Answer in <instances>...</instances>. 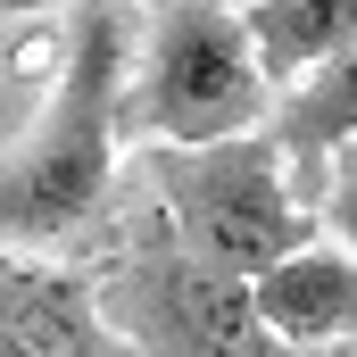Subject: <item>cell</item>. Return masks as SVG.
Wrapping results in <instances>:
<instances>
[{
    "label": "cell",
    "instance_id": "3",
    "mask_svg": "<svg viewBox=\"0 0 357 357\" xmlns=\"http://www.w3.org/2000/svg\"><path fill=\"white\" fill-rule=\"evenodd\" d=\"M274 75L241 0H158L142 33V84L125 91V133L142 142H225L274 125Z\"/></svg>",
    "mask_w": 357,
    "mask_h": 357
},
{
    "label": "cell",
    "instance_id": "9",
    "mask_svg": "<svg viewBox=\"0 0 357 357\" xmlns=\"http://www.w3.org/2000/svg\"><path fill=\"white\" fill-rule=\"evenodd\" d=\"M324 233H341L357 250V142L333 158V191H324Z\"/></svg>",
    "mask_w": 357,
    "mask_h": 357
},
{
    "label": "cell",
    "instance_id": "10",
    "mask_svg": "<svg viewBox=\"0 0 357 357\" xmlns=\"http://www.w3.org/2000/svg\"><path fill=\"white\" fill-rule=\"evenodd\" d=\"M8 17H67V0H0Z\"/></svg>",
    "mask_w": 357,
    "mask_h": 357
},
{
    "label": "cell",
    "instance_id": "4",
    "mask_svg": "<svg viewBox=\"0 0 357 357\" xmlns=\"http://www.w3.org/2000/svg\"><path fill=\"white\" fill-rule=\"evenodd\" d=\"M100 307L133 341V357H307L299 341H282L266 324L258 282L183 250L175 225L133 241L100 274Z\"/></svg>",
    "mask_w": 357,
    "mask_h": 357
},
{
    "label": "cell",
    "instance_id": "6",
    "mask_svg": "<svg viewBox=\"0 0 357 357\" xmlns=\"http://www.w3.org/2000/svg\"><path fill=\"white\" fill-rule=\"evenodd\" d=\"M258 307L282 341L299 349H357V250L341 233L324 241H299L291 258H274L258 274Z\"/></svg>",
    "mask_w": 357,
    "mask_h": 357
},
{
    "label": "cell",
    "instance_id": "7",
    "mask_svg": "<svg viewBox=\"0 0 357 357\" xmlns=\"http://www.w3.org/2000/svg\"><path fill=\"white\" fill-rule=\"evenodd\" d=\"M274 142H282V158H291V183H299V199L324 216L333 158L357 142V50L324 59L316 75H299V84L274 100Z\"/></svg>",
    "mask_w": 357,
    "mask_h": 357
},
{
    "label": "cell",
    "instance_id": "5",
    "mask_svg": "<svg viewBox=\"0 0 357 357\" xmlns=\"http://www.w3.org/2000/svg\"><path fill=\"white\" fill-rule=\"evenodd\" d=\"M0 341H17L33 357H133V341L100 307V274L50 266L17 241L0 258Z\"/></svg>",
    "mask_w": 357,
    "mask_h": 357
},
{
    "label": "cell",
    "instance_id": "1",
    "mask_svg": "<svg viewBox=\"0 0 357 357\" xmlns=\"http://www.w3.org/2000/svg\"><path fill=\"white\" fill-rule=\"evenodd\" d=\"M125 67H133V0H67V67L25 116L0 167V233L17 250L67 241L100 216L116 142H125Z\"/></svg>",
    "mask_w": 357,
    "mask_h": 357
},
{
    "label": "cell",
    "instance_id": "11",
    "mask_svg": "<svg viewBox=\"0 0 357 357\" xmlns=\"http://www.w3.org/2000/svg\"><path fill=\"white\" fill-rule=\"evenodd\" d=\"M133 8H158V0H133Z\"/></svg>",
    "mask_w": 357,
    "mask_h": 357
},
{
    "label": "cell",
    "instance_id": "8",
    "mask_svg": "<svg viewBox=\"0 0 357 357\" xmlns=\"http://www.w3.org/2000/svg\"><path fill=\"white\" fill-rule=\"evenodd\" d=\"M250 33H258L266 75L291 91L324 59L357 50V0H250Z\"/></svg>",
    "mask_w": 357,
    "mask_h": 357
},
{
    "label": "cell",
    "instance_id": "2",
    "mask_svg": "<svg viewBox=\"0 0 357 357\" xmlns=\"http://www.w3.org/2000/svg\"><path fill=\"white\" fill-rule=\"evenodd\" d=\"M142 167L158 183V208H167L183 250H199L225 274H250V282L274 258H291L299 241H316V225H324L299 199L274 125L225 133V142H150Z\"/></svg>",
    "mask_w": 357,
    "mask_h": 357
}]
</instances>
